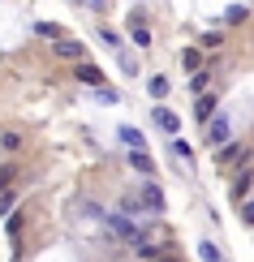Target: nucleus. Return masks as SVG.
Masks as SVG:
<instances>
[{
	"label": "nucleus",
	"instance_id": "20e7f679",
	"mask_svg": "<svg viewBox=\"0 0 254 262\" xmlns=\"http://www.w3.org/2000/svg\"><path fill=\"white\" fill-rule=\"evenodd\" d=\"M138 198H142V206H147V211H164V193H160V185L155 181H147V185H142V189H138Z\"/></svg>",
	"mask_w": 254,
	"mask_h": 262
},
{
	"label": "nucleus",
	"instance_id": "4be33fe9",
	"mask_svg": "<svg viewBox=\"0 0 254 262\" xmlns=\"http://www.w3.org/2000/svg\"><path fill=\"white\" fill-rule=\"evenodd\" d=\"M241 17H246V9H241V5H237V9H228V13H224V21H228V26H237Z\"/></svg>",
	"mask_w": 254,
	"mask_h": 262
},
{
	"label": "nucleus",
	"instance_id": "dca6fc26",
	"mask_svg": "<svg viewBox=\"0 0 254 262\" xmlns=\"http://www.w3.org/2000/svg\"><path fill=\"white\" fill-rule=\"evenodd\" d=\"M35 30H39V35H43V39H65V35H61V26H52V21H39V26H35Z\"/></svg>",
	"mask_w": 254,
	"mask_h": 262
},
{
	"label": "nucleus",
	"instance_id": "b1692460",
	"mask_svg": "<svg viewBox=\"0 0 254 262\" xmlns=\"http://www.w3.org/2000/svg\"><path fill=\"white\" fill-rule=\"evenodd\" d=\"M155 262H177V258H172V254H160V258H155Z\"/></svg>",
	"mask_w": 254,
	"mask_h": 262
},
{
	"label": "nucleus",
	"instance_id": "aec40b11",
	"mask_svg": "<svg viewBox=\"0 0 254 262\" xmlns=\"http://www.w3.org/2000/svg\"><path fill=\"white\" fill-rule=\"evenodd\" d=\"M129 30H134V43H142V48L151 43V30L147 26H134V21H129Z\"/></svg>",
	"mask_w": 254,
	"mask_h": 262
},
{
	"label": "nucleus",
	"instance_id": "f257e3e1",
	"mask_svg": "<svg viewBox=\"0 0 254 262\" xmlns=\"http://www.w3.org/2000/svg\"><path fill=\"white\" fill-rule=\"evenodd\" d=\"M108 228H112V236H121V241H129V245H142V228L129 220V215H104Z\"/></svg>",
	"mask_w": 254,
	"mask_h": 262
},
{
	"label": "nucleus",
	"instance_id": "f8f14e48",
	"mask_svg": "<svg viewBox=\"0 0 254 262\" xmlns=\"http://www.w3.org/2000/svg\"><path fill=\"white\" fill-rule=\"evenodd\" d=\"M78 78H82V82H91V86H99V91H104V73H99L95 64H78Z\"/></svg>",
	"mask_w": 254,
	"mask_h": 262
},
{
	"label": "nucleus",
	"instance_id": "9b49d317",
	"mask_svg": "<svg viewBox=\"0 0 254 262\" xmlns=\"http://www.w3.org/2000/svg\"><path fill=\"white\" fill-rule=\"evenodd\" d=\"M129 163H134L142 177H155V163H151V155H147V150H134V155H129Z\"/></svg>",
	"mask_w": 254,
	"mask_h": 262
},
{
	"label": "nucleus",
	"instance_id": "f03ea898",
	"mask_svg": "<svg viewBox=\"0 0 254 262\" xmlns=\"http://www.w3.org/2000/svg\"><path fill=\"white\" fill-rule=\"evenodd\" d=\"M220 163H224V168H246L250 163V146L246 142H224V146H220Z\"/></svg>",
	"mask_w": 254,
	"mask_h": 262
},
{
	"label": "nucleus",
	"instance_id": "9d476101",
	"mask_svg": "<svg viewBox=\"0 0 254 262\" xmlns=\"http://www.w3.org/2000/svg\"><path fill=\"white\" fill-rule=\"evenodd\" d=\"M155 125H160V129H164V134H168V138L177 134V129H181V121H177L172 112H164V107H155Z\"/></svg>",
	"mask_w": 254,
	"mask_h": 262
},
{
	"label": "nucleus",
	"instance_id": "423d86ee",
	"mask_svg": "<svg viewBox=\"0 0 254 262\" xmlns=\"http://www.w3.org/2000/svg\"><path fill=\"white\" fill-rule=\"evenodd\" d=\"M194 116H198V125H207L216 116V95H198L194 99Z\"/></svg>",
	"mask_w": 254,
	"mask_h": 262
},
{
	"label": "nucleus",
	"instance_id": "7ed1b4c3",
	"mask_svg": "<svg viewBox=\"0 0 254 262\" xmlns=\"http://www.w3.org/2000/svg\"><path fill=\"white\" fill-rule=\"evenodd\" d=\"M207 125H211V129H207V142H211V146H224L228 134H233V121H228V116H211Z\"/></svg>",
	"mask_w": 254,
	"mask_h": 262
},
{
	"label": "nucleus",
	"instance_id": "1a4fd4ad",
	"mask_svg": "<svg viewBox=\"0 0 254 262\" xmlns=\"http://www.w3.org/2000/svg\"><path fill=\"white\" fill-rule=\"evenodd\" d=\"M211 73H216V60H211V64H207V69H198V73H194V78H190V91H194V95H203V91H207V86H211Z\"/></svg>",
	"mask_w": 254,
	"mask_h": 262
},
{
	"label": "nucleus",
	"instance_id": "6ab92c4d",
	"mask_svg": "<svg viewBox=\"0 0 254 262\" xmlns=\"http://www.w3.org/2000/svg\"><path fill=\"white\" fill-rule=\"evenodd\" d=\"M151 95L164 99V95H168V78H151Z\"/></svg>",
	"mask_w": 254,
	"mask_h": 262
},
{
	"label": "nucleus",
	"instance_id": "5701e85b",
	"mask_svg": "<svg viewBox=\"0 0 254 262\" xmlns=\"http://www.w3.org/2000/svg\"><path fill=\"white\" fill-rule=\"evenodd\" d=\"M241 220H246V224H254V198H250L246 206H241Z\"/></svg>",
	"mask_w": 254,
	"mask_h": 262
},
{
	"label": "nucleus",
	"instance_id": "ddd939ff",
	"mask_svg": "<svg viewBox=\"0 0 254 262\" xmlns=\"http://www.w3.org/2000/svg\"><path fill=\"white\" fill-rule=\"evenodd\" d=\"M121 211H125V215H138V211H147V206H142V198H138V189L121 198Z\"/></svg>",
	"mask_w": 254,
	"mask_h": 262
},
{
	"label": "nucleus",
	"instance_id": "412c9836",
	"mask_svg": "<svg viewBox=\"0 0 254 262\" xmlns=\"http://www.w3.org/2000/svg\"><path fill=\"white\" fill-rule=\"evenodd\" d=\"M198 64H203V56H198V52L190 48V52H185V69H190V73H198Z\"/></svg>",
	"mask_w": 254,
	"mask_h": 262
},
{
	"label": "nucleus",
	"instance_id": "0eeeda50",
	"mask_svg": "<svg viewBox=\"0 0 254 262\" xmlns=\"http://www.w3.org/2000/svg\"><path fill=\"white\" fill-rule=\"evenodd\" d=\"M56 56H65V60H82L86 48H82L78 39H56Z\"/></svg>",
	"mask_w": 254,
	"mask_h": 262
},
{
	"label": "nucleus",
	"instance_id": "4468645a",
	"mask_svg": "<svg viewBox=\"0 0 254 262\" xmlns=\"http://www.w3.org/2000/svg\"><path fill=\"white\" fill-rule=\"evenodd\" d=\"M13 202H17V189H13V185H9V189H0V215L13 211Z\"/></svg>",
	"mask_w": 254,
	"mask_h": 262
},
{
	"label": "nucleus",
	"instance_id": "39448f33",
	"mask_svg": "<svg viewBox=\"0 0 254 262\" xmlns=\"http://www.w3.org/2000/svg\"><path fill=\"white\" fill-rule=\"evenodd\" d=\"M250 185H254V168L246 163V168L237 172V181H233V202H241V198H246V193H250Z\"/></svg>",
	"mask_w": 254,
	"mask_h": 262
},
{
	"label": "nucleus",
	"instance_id": "f3484780",
	"mask_svg": "<svg viewBox=\"0 0 254 262\" xmlns=\"http://www.w3.org/2000/svg\"><path fill=\"white\" fill-rule=\"evenodd\" d=\"M22 224H26V215H9V236H13V241H17V236H22Z\"/></svg>",
	"mask_w": 254,
	"mask_h": 262
},
{
	"label": "nucleus",
	"instance_id": "2eb2a0df",
	"mask_svg": "<svg viewBox=\"0 0 254 262\" xmlns=\"http://www.w3.org/2000/svg\"><path fill=\"white\" fill-rule=\"evenodd\" d=\"M13 177H17V163H0V189H9Z\"/></svg>",
	"mask_w": 254,
	"mask_h": 262
},
{
	"label": "nucleus",
	"instance_id": "a211bd4d",
	"mask_svg": "<svg viewBox=\"0 0 254 262\" xmlns=\"http://www.w3.org/2000/svg\"><path fill=\"white\" fill-rule=\"evenodd\" d=\"M198 254H203V262H220V249H216L211 241H203V245H198Z\"/></svg>",
	"mask_w": 254,
	"mask_h": 262
},
{
	"label": "nucleus",
	"instance_id": "6e6552de",
	"mask_svg": "<svg viewBox=\"0 0 254 262\" xmlns=\"http://www.w3.org/2000/svg\"><path fill=\"white\" fill-rule=\"evenodd\" d=\"M22 142H26V138H22L17 129H0V150H5V155H17Z\"/></svg>",
	"mask_w": 254,
	"mask_h": 262
}]
</instances>
